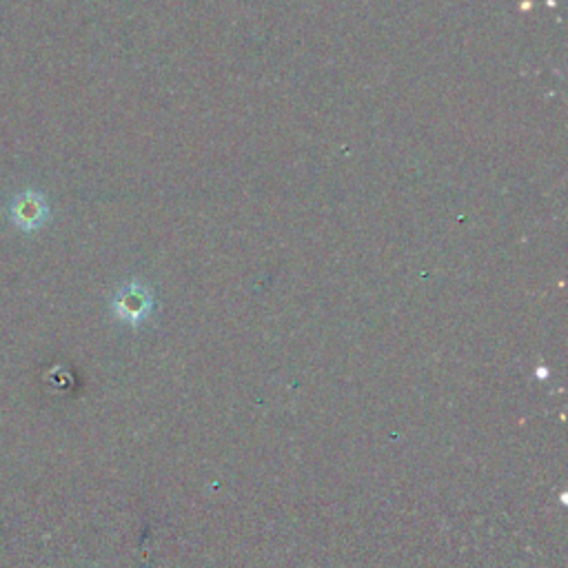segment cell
<instances>
[{"label": "cell", "mask_w": 568, "mask_h": 568, "mask_svg": "<svg viewBox=\"0 0 568 568\" xmlns=\"http://www.w3.org/2000/svg\"><path fill=\"white\" fill-rule=\"evenodd\" d=\"M149 300H147V293H143V291H138V289H130V291H124L120 298H118V302H116V311L122 315L124 321H138V318H143V315L147 313V304Z\"/></svg>", "instance_id": "7a4b0ae2"}, {"label": "cell", "mask_w": 568, "mask_h": 568, "mask_svg": "<svg viewBox=\"0 0 568 568\" xmlns=\"http://www.w3.org/2000/svg\"><path fill=\"white\" fill-rule=\"evenodd\" d=\"M49 209L38 192H23L10 205L12 222L23 231H36L47 222Z\"/></svg>", "instance_id": "6da1fadb"}]
</instances>
